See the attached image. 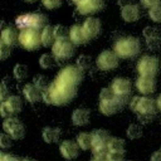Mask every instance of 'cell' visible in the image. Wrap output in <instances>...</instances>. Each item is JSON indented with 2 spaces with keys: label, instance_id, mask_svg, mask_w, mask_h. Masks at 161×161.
Wrapping results in <instances>:
<instances>
[{
  "label": "cell",
  "instance_id": "6da1fadb",
  "mask_svg": "<svg viewBox=\"0 0 161 161\" xmlns=\"http://www.w3.org/2000/svg\"><path fill=\"white\" fill-rule=\"evenodd\" d=\"M82 80L83 70L77 64L64 67L43 92V101L53 106H64L72 102L77 94V86Z\"/></svg>",
  "mask_w": 161,
  "mask_h": 161
},
{
  "label": "cell",
  "instance_id": "7a4b0ae2",
  "mask_svg": "<svg viewBox=\"0 0 161 161\" xmlns=\"http://www.w3.org/2000/svg\"><path fill=\"white\" fill-rule=\"evenodd\" d=\"M99 112L104 116H113L121 111L126 103V98L117 96L111 88H103L98 97Z\"/></svg>",
  "mask_w": 161,
  "mask_h": 161
},
{
  "label": "cell",
  "instance_id": "3957f363",
  "mask_svg": "<svg viewBox=\"0 0 161 161\" xmlns=\"http://www.w3.org/2000/svg\"><path fill=\"white\" fill-rule=\"evenodd\" d=\"M130 109L141 118H150L151 116H155L157 111L156 99H152L147 96H135L130 101Z\"/></svg>",
  "mask_w": 161,
  "mask_h": 161
},
{
  "label": "cell",
  "instance_id": "277c9868",
  "mask_svg": "<svg viewBox=\"0 0 161 161\" xmlns=\"http://www.w3.org/2000/svg\"><path fill=\"white\" fill-rule=\"evenodd\" d=\"M113 52L121 59H131L136 57L140 52V42L135 36L119 38L113 47Z\"/></svg>",
  "mask_w": 161,
  "mask_h": 161
},
{
  "label": "cell",
  "instance_id": "5b68a950",
  "mask_svg": "<svg viewBox=\"0 0 161 161\" xmlns=\"http://www.w3.org/2000/svg\"><path fill=\"white\" fill-rule=\"evenodd\" d=\"M111 136L107 130L97 128L92 132V153L93 156H107V146Z\"/></svg>",
  "mask_w": 161,
  "mask_h": 161
},
{
  "label": "cell",
  "instance_id": "8992f818",
  "mask_svg": "<svg viewBox=\"0 0 161 161\" xmlns=\"http://www.w3.org/2000/svg\"><path fill=\"white\" fill-rule=\"evenodd\" d=\"M52 54L55 57L57 60H67L74 55V44L68 38H59L55 39L54 44L52 45Z\"/></svg>",
  "mask_w": 161,
  "mask_h": 161
},
{
  "label": "cell",
  "instance_id": "52a82bcc",
  "mask_svg": "<svg viewBox=\"0 0 161 161\" xmlns=\"http://www.w3.org/2000/svg\"><path fill=\"white\" fill-rule=\"evenodd\" d=\"M47 20L48 19L44 14H24L16 18L15 24L20 30L26 28L40 30L47 25Z\"/></svg>",
  "mask_w": 161,
  "mask_h": 161
},
{
  "label": "cell",
  "instance_id": "ba28073f",
  "mask_svg": "<svg viewBox=\"0 0 161 161\" xmlns=\"http://www.w3.org/2000/svg\"><path fill=\"white\" fill-rule=\"evenodd\" d=\"M19 43L24 49L29 52L35 50L42 44V35L36 29H31V28L21 29L19 33Z\"/></svg>",
  "mask_w": 161,
  "mask_h": 161
},
{
  "label": "cell",
  "instance_id": "9c48e42d",
  "mask_svg": "<svg viewBox=\"0 0 161 161\" xmlns=\"http://www.w3.org/2000/svg\"><path fill=\"white\" fill-rule=\"evenodd\" d=\"M158 70V59L153 55H143L137 62L138 75L142 77H155Z\"/></svg>",
  "mask_w": 161,
  "mask_h": 161
},
{
  "label": "cell",
  "instance_id": "30bf717a",
  "mask_svg": "<svg viewBox=\"0 0 161 161\" xmlns=\"http://www.w3.org/2000/svg\"><path fill=\"white\" fill-rule=\"evenodd\" d=\"M23 109V101L19 96H9L5 101H1L0 114L3 118L15 116Z\"/></svg>",
  "mask_w": 161,
  "mask_h": 161
},
{
  "label": "cell",
  "instance_id": "8fae6325",
  "mask_svg": "<svg viewBox=\"0 0 161 161\" xmlns=\"http://www.w3.org/2000/svg\"><path fill=\"white\" fill-rule=\"evenodd\" d=\"M118 59H119L118 55L113 50L106 49L98 54V57L96 59V65L99 70L108 72V70H112L118 67Z\"/></svg>",
  "mask_w": 161,
  "mask_h": 161
},
{
  "label": "cell",
  "instance_id": "7c38bea8",
  "mask_svg": "<svg viewBox=\"0 0 161 161\" xmlns=\"http://www.w3.org/2000/svg\"><path fill=\"white\" fill-rule=\"evenodd\" d=\"M3 128L4 131L13 138V140H21L25 136V127L24 125L15 117H6L4 118L3 122Z\"/></svg>",
  "mask_w": 161,
  "mask_h": 161
},
{
  "label": "cell",
  "instance_id": "4fadbf2b",
  "mask_svg": "<svg viewBox=\"0 0 161 161\" xmlns=\"http://www.w3.org/2000/svg\"><path fill=\"white\" fill-rule=\"evenodd\" d=\"M75 5H77V11L80 15L89 16L103 9L104 0H79Z\"/></svg>",
  "mask_w": 161,
  "mask_h": 161
},
{
  "label": "cell",
  "instance_id": "5bb4252c",
  "mask_svg": "<svg viewBox=\"0 0 161 161\" xmlns=\"http://www.w3.org/2000/svg\"><path fill=\"white\" fill-rule=\"evenodd\" d=\"M126 151V145L125 140L119 137H111L108 141L107 146V156L109 158H116V160H122L123 155Z\"/></svg>",
  "mask_w": 161,
  "mask_h": 161
},
{
  "label": "cell",
  "instance_id": "9a60e30c",
  "mask_svg": "<svg viewBox=\"0 0 161 161\" xmlns=\"http://www.w3.org/2000/svg\"><path fill=\"white\" fill-rule=\"evenodd\" d=\"M82 26H83L84 34L88 40H93L94 38H97L101 31V21H99V19L93 18V16L87 18Z\"/></svg>",
  "mask_w": 161,
  "mask_h": 161
},
{
  "label": "cell",
  "instance_id": "2e32d148",
  "mask_svg": "<svg viewBox=\"0 0 161 161\" xmlns=\"http://www.w3.org/2000/svg\"><path fill=\"white\" fill-rule=\"evenodd\" d=\"M136 88L143 96L152 94L156 91L155 77H142V75H140L136 80Z\"/></svg>",
  "mask_w": 161,
  "mask_h": 161
},
{
  "label": "cell",
  "instance_id": "e0dca14e",
  "mask_svg": "<svg viewBox=\"0 0 161 161\" xmlns=\"http://www.w3.org/2000/svg\"><path fill=\"white\" fill-rule=\"evenodd\" d=\"M111 89L117 96L123 97V98H127V96L131 92V82H130V79L122 78V77L114 78L113 82H112V84H111Z\"/></svg>",
  "mask_w": 161,
  "mask_h": 161
},
{
  "label": "cell",
  "instance_id": "ac0fdd59",
  "mask_svg": "<svg viewBox=\"0 0 161 161\" xmlns=\"http://www.w3.org/2000/svg\"><path fill=\"white\" fill-rule=\"evenodd\" d=\"M79 146L77 142L72 141V140H64L60 146H59V151H60V155L65 158V160H73L78 156L79 153Z\"/></svg>",
  "mask_w": 161,
  "mask_h": 161
},
{
  "label": "cell",
  "instance_id": "d6986e66",
  "mask_svg": "<svg viewBox=\"0 0 161 161\" xmlns=\"http://www.w3.org/2000/svg\"><path fill=\"white\" fill-rule=\"evenodd\" d=\"M121 18L126 23H135L140 19V6L136 4H126L121 8Z\"/></svg>",
  "mask_w": 161,
  "mask_h": 161
},
{
  "label": "cell",
  "instance_id": "ffe728a7",
  "mask_svg": "<svg viewBox=\"0 0 161 161\" xmlns=\"http://www.w3.org/2000/svg\"><path fill=\"white\" fill-rule=\"evenodd\" d=\"M23 94H24V98L29 103H36L40 99H43V92L36 86H34L33 83H28L24 86Z\"/></svg>",
  "mask_w": 161,
  "mask_h": 161
},
{
  "label": "cell",
  "instance_id": "44dd1931",
  "mask_svg": "<svg viewBox=\"0 0 161 161\" xmlns=\"http://www.w3.org/2000/svg\"><path fill=\"white\" fill-rule=\"evenodd\" d=\"M69 39L74 45H82L88 42V39L84 34L83 26L77 25V24L69 28Z\"/></svg>",
  "mask_w": 161,
  "mask_h": 161
},
{
  "label": "cell",
  "instance_id": "7402d4cb",
  "mask_svg": "<svg viewBox=\"0 0 161 161\" xmlns=\"http://www.w3.org/2000/svg\"><path fill=\"white\" fill-rule=\"evenodd\" d=\"M89 117H91V113L87 108H75L72 113V123L74 126H86L88 122H89Z\"/></svg>",
  "mask_w": 161,
  "mask_h": 161
},
{
  "label": "cell",
  "instance_id": "603a6c76",
  "mask_svg": "<svg viewBox=\"0 0 161 161\" xmlns=\"http://www.w3.org/2000/svg\"><path fill=\"white\" fill-rule=\"evenodd\" d=\"M16 42H19V34L15 31V29H13L11 26H8L1 30V38H0L1 44H5L11 48L13 45L16 44Z\"/></svg>",
  "mask_w": 161,
  "mask_h": 161
},
{
  "label": "cell",
  "instance_id": "cb8c5ba5",
  "mask_svg": "<svg viewBox=\"0 0 161 161\" xmlns=\"http://www.w3.org/2000/svg\"><path fill=\"white\" fill-rule=\"evenodd\" d=\"M62 136V130L58 128V127H44L43 131H42V137L44 140V142L47 143H55L59 141Z\"/></svg>",
  "mask_w": 161,
  "mask_h": 161
},
{
  "label": "cell",
  "instance_id": "d4e9b609",
  "mask_svg": "<svg viewBox=\"0 0 161 161\" xmlns=\"http://www.w3.org/2000/svg\"><path fill=\"white\" fill-rule=\"evenodd\" d=\"M42 45L43 47H50L55 42V33H54V26L52 25H45L42 29Z\"/></svg>",
  "mask_w": 161,
  "mask_h": 161
},
{
  "label": "cell",
  "instance_id": "484cf974",
  "mask_svg": "<svg viewBox=\"0 0 161 161\" xmlns=\"http://www.w3.org/2000/svg\"><path fill=\"white\" fill-rule=\"evenodd\" d=\"M78 146L84 150V151H88V150H92V133H88V132H79L77 135V138H75Z\"/></svg>",
  "mask_w": 161,
  "mask_h": 161
},
{
  "label": "cell",
  "instance_id": "4316f807",
  "mask_svg": "<svg viewBox=\"0 0 161 161\" xmlns=\"http://www.w3.org/2000/svg\"><path fill=\"white\" fill-rule=\"evenodd\" d=\"M143 36H145L146 42L148 43V45H152L153 43L158 42V31L153 26H146L143 29Z\"/></svg>",
  "mask_w": 161,
  "mask_h": 161
},
{
  "label": "cell",
  "instance_id": "83f0119b",
  "mask_svg": "<svg viewBox=\"0 0 161 161\" xmlns=\"http://www.w3.org/2000/svg\"><path fill=\"white\" fill-rule=\"evenodd\" d=\"M55 60L57 59H55V57L53 54L45 53V54L40 55V58H39V65L43 69H50V68H53L55 65Z\"/></svg>",
  "mask_w": 161,
  "mask_h": 161
},
{
  "label": "cell",
  "instance_id": "f1b7e54d",
  "mask_svg": "<svg viewBox=\"0 0 161 161\" xmlns=\"http://www.w3.org/2000/svg\"><path fill=\"white\" fill-rule=\"evenodd\" d=\"M33 84L36 86L42 92H44L49 87L50 83H49V79H48L47 75H44V74H36V75L33 77Z\"/></svg>",
  "mask_w": 161,
  "mask_h": 161
},
{
  "label": "cell",
  "instance_id": "f546056e",
  "mask_svg": "<svg viewBox=\"0 0 161 161\" xmlns=\"http://www.w3.org/2000/svg\"><path fill=\"white\" fill-rule=\"evenodd\" d=\"M142 127L141 126H138V125H130L128 127H127V131H126V136H127V138H130V140H137V138H140V137H142Z\"/></svg>",
  "mask_w": 161,
  "mask_h": 161
},
{
  "label": "cell",
  "instance_id": "4dcf8cb0",
  "mask_svg": "<svg viewBox=\"0 0 161 161\" xmlns=\"http://www.w3.org/2000/svg\"><path fill=\"white\" fill-rule=\"evenodd\" d=\"M13 73H14V77L18 79V80H24L26 77H28V67L25 64H16L13 69Z\"/></svg>",
  "mask_w": 161,
  "mask_h": 161
},
{
  "label": "cell",
  "instance_id": "1f68e13d",
  "mask_svg": "<svg viewBox=\"0 0 161 161\" xmlns=\"http://www.w3.org/2000/svg\"><path fill=\"white\" fill-rule=\"evenodd\" d=\"M82 70H87L91 65H92V58L89 57V55H86V54H83V55H80V57H78V59H77V63H75Z\"/></svg>",
  "mask_w": 161,
  "mask_h": 161
},
{
  "label": "cell",
  "instance_id": "d6a6232c",
  "mask_svg": "<svg viewBox=\"0 0 161 161\" xmlns=\"http://www.w3.org/2000/svg\"><path fill=\"white\" fill-rule=\"evenodd\" d=\"M148 18L155 23H161V5L148 9Z\"/></svg>",
  "mask_w": 161,
  "mask_h": 161
},
{
  "label": "cell",
  "instance_id": "836d02e7",
  "mask_svg": "<svg viewBox=\"0 0 161 161\" xmlns=\"http://www.w3.org/2000/svg\"><path fill=\"white\" fill-rule=\"evenodd\" d=\"M54 33H55V38L59 39V38H68L69 36V29L64 25H55L54 26Z\"/></svg>",
  "mask_w": 161,
  "mask_h": 161
},
{
  "label": "cell",
  "instance_id": "e575fe53",
  "mask_svg": "<svg viewBox=\"0 0 161 161\" xmlns=\"http://www.w3.org/2000/svg\"><path fill=\"white\" fill-rule=\"evenodd\" d=\"M11 137L6 133V132H4V133H1L0 135V147L3 148V150H6V148H10L11 147Z\"/></svg>",
  "mask_w": 161,
  "mask_h": 161
},
{
  "label": "cell",
  "instance_id": "d590c367",
  "mask_svg": "<svg viewBox=\"0 0 161 161\" xmlns=\"http://www.w3.org/2000/svg\"><path fill=\"white\" fill-rule=\"evenodd\" d=\"M42 4L47 9L53 10V9H58L62 5V0H42Z\"/></svg>",
  "mask_w": 161,
  "mask_h": 161
},
{
  "label": "cell",
  "instance_id": "8d00e7d4",
  "mask_svg": "<svg viewBox=\"0 0 161 161\" xmlns=\"http://www.w3.org/2000/svg\"><path fill=\"white\" fill-rule=\"evenodd\" d=\"M10 53H11V48L8 47V45H5V44H1V43H0V58H1L3 60H5V59L10 55Z\"/></svg>",
  "mask_w": 161,
  "mask_h": 161
},
{
  "label": "cell",
  "instance_id": "74e56055",
  "mask_svg": "<svg viewBox=\"0 0 161 161\" xmlns=\"http://www.w3.org/2000/svg\"><path fill=\"white\" fill-rule=\"evenodd\" d=\"M160 3H161V0H141V4L147 9H151L153 6L160 5Z\"/></svg>",
  "mask_w": 161,
  "mask_h": 161
},
{
  "label": "cell",
  "instance_id": "f35d334b",
  "mask_svg": "<svg viewBox=\"0 0 161 161\" xmlns=\"http://www.w3.org/2000/svg\"><path fill=\"white\" fill-rule=\"evenodd\" d=\"M9 96H10V94H8V88H6V86H5V82L3 80V83H1V86H0V98H1V101H5Z\"/></svg>",
  "mask_w": 161,
  "mask_h": 161
},
{
  "label": "cell",
  "instance_id": "ab89813d",
  "mask_svg": "<svg viewBox=\"0 0 161 161\" xmlns=\"http://www.w3.org/2000/svg\"><path fill=\"white\" fill-rule=\"evenodd\" d=\"M150 161H161V150H157L155 151L152 155H151V158Z\"/></svg>",
  "mask_w": 161,
  "mask_h": 161
},
{
  "label": "cell",
  "instance_id": "60d3db41",
  "mask_svg": "<svg viewBox=\"0 0 161 161\" xmlns=\"http://www.w3.org/2000/svg\"><path fill=\"white\" fill-rule=\"evenodd\" d=\"M91 161H108V157L107 156H93Z\"/></svg>",
  "mask_w": 161,
  "mask_h": 161
},
{
  "label": "cell",
  "instance_id": "b9f144b4",
  "mask_svg": "<svg viewBox=\"0 0 161 161\" xmlns=\"http://www.w3.org/2000/svg\"><path fill=\"white\" fill-rule=\"evenodd\" d=\"M156 104H157V109L161 111V94H158V97L156 98Z\"/></svg>",
  "mask_w": 161,
  "mask_h": 161
},
{
  "label": "cell",
  "instance_id": "7bdbcfd3",
  "mask_svg": "<svg viewBox=\"0 0 161 161\" xmlns=\"http://www.w3.org/2000/svg\"><path fill=\"white\" fill-rule=\"evenodd\" d=\"M21 161H35V160H33V158H23Z\"/></svg>",
  "mask_w": 161,
  "mask_h": 161
},
{
  "label": "cell",
  "instance_id": "ee69618b",
  "mask_svg": "<svg viewBox=\"0 0 161 161\" xmlns=\"http://www.w3.org/2000/svg\"><path fill=\"white\" fill-rule=\"evenodd\" d=\"M107 157H108V156H107ZM108 161H122V160H116V158H109V157H108Z\"/></svg>",
  "mask_w": 161,
  "mask_h": 161
},
{
  "label": "cell",
  "instance_id": "f6af8a7d",
  "mask_svg": "<svg viewBox=\"0 0 161 161\" xmlns=\"http://www.w3.org/2000/svg\"><path fill=\"white\" fill-rule=\"evenodd\" d=\"M26 3H35V1H38V0H25Z\"/></svg>",
  "mask_w": 161,
  "mask_h": 161
},
{
  "label": "cell",
  "instance_id": "bcb514c9",
  "mask_svg": "<svg viewBox=\"0 0 161 161\" xmlns=\"http://www.w3.org/2000/svg\"><path fill=\"white\" fill-rule=\"evenodd\" d=\"M73 1H74V3H75V4H77V3H78V1H79V0H73Z\"/></svg>",
  "mask_w": 161,
  "mask_h": 161
}]
</instances>
